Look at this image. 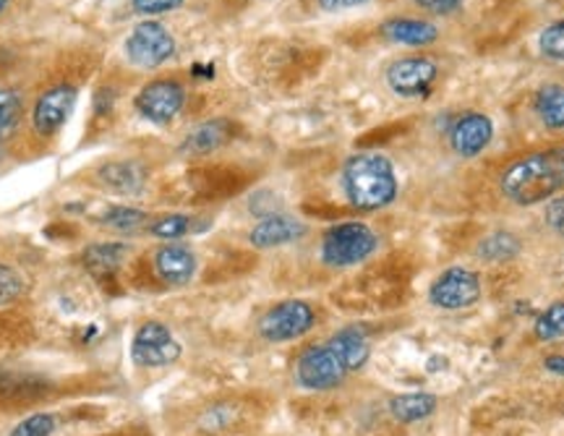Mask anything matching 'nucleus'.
I'll return each instance as SVG.
<instances>
[{"label":"nucleus","instance_id":"obj_1","mask_svg":"<svg viewBox=\"0 0 564 436\" xmlns=\"http://www.w3.org/2000/svg\"><path fill=\"white\" fill-rule=\"evenodd\" d=\"M499 189L512 204L534 207L564 191V146L534 152L510 165L499 178Z\"/></svg>","mask_w":564,"mask_h":436},{"label":"nucleus","instance_id":"obj_2","mask_svg":"<svg viewBox=\"0 0 564 436\" xmlns=\"http://www.w3.org/2000/svg\"><path fill=\"white\" fill-rule=\"evenodd\" d=\"M345 196L356 209L374 211L387 207L397 196L393 163L380 152H358L343 168Z\"/></svg>","mask_w":564,"mask_h":436},{"label":"nucleus","instance_id":"obj_3","mask_svg":"<svg viewBox=\"0 0 564 436\" xmlns=\"http://www.w3.org/2000/svg\"><path fill=\"white\" fill-rule=\"evenodd\" d=\"M374 230L363 222H339V226L326 230L322 241V259L330 267H352L367 261L376 252Z\"/></svg>","mask_w":564,"mask_h":436},{"label":"nucleus","instance_id":"obj_4","mask_svg":"<svg viewBox=\"0 0 564 436\" xmlns=\"http://www.w3.org/2000/svg\"><path fill=\"white\" fill-rule=\"evenodd\" d=\"M176 53V40L159 22H141L126 37V57L139 68H157Z\"/></svg>","mask_w":564,"mask_h":436},{"label":"nucleus","instance_id":"obj_5","mask_svg":"<svg viewBox=\"0 0 564 436\" xmlns=\"http://www.w3.org/2000/svg\"><path fill=\"white\" fill-rule=\"evenodd\" d=\"M313 322L317 317L306 300H282L259 319V335L267 343H287V339L304 337Z\"/></svg>","mask_w":564,"mask_h":436},{"label":"nucleus","instance_id":"obj_6","mask_svg":"<svg viewBox=\"0 0 564 436\" xmlns=\"http://www.w3.org/2000/svg\"><path fill=\"white\" fill-rule=\"evenodd\" d=\"M348 376V369L337 358V352L330 348V343L313 345L298 358L296 363V380L304 389L313 393H324V389H335Z\"/></svg>","mask_w":564,"mask_h":436},{"label":"nucleus","instance_id":"obj_7","mask_svg":"<svg viewBox=\"0 0 564 436\" xmlns=\"http://www.w3.org/2000/svg\"><path fill=\"white\" fill-rule=\"evenodd\" d=\"M131 358L137 367L144 369H165L181 358V345L172 337V332L159 322L141 324L133 335Z\"/></svg>","mask_w":564,"mask_h":436},{"label":"nucleus","instance_id":"obj_8","mask_svg":"<svg viewBox=\"0 0 564 436\" xmlns=\"http://www.w3.org/2000/svg\"><path fill=\"white\" fill-rule=\"evenodd\" d=\"M439 68L428 57H400L387 68V85L397 98L421 100L432 94Z\"/></svg>","mask_w":564,"mask_h":436},{"label":"nucleus","instance_id":"obj_9","mask_svg":"<svg viewBox=\"0 0 564 436\" xmlns=\"http://www.w3.org/2000/svg\"><path fill=\"white\" fill-rule=\"evenodd\" d=\"M76 100H79V89L74 85H55L48 92H42L40 100L35 102V111H31L35 133H40L42 139H53L66 126L76 107Z\"/></svg>","mask_w":564,"mask_h":436},{"label":"nucleus","instance_id":"obj_10","mask_svg":"<svg viewBox=\"0 0 564 436\" xmlns=\"http://www.w3.org/2000/svg\"><path fill=\"white\" fill-rule=\"evenodd\" d=\"M428 298L437 309L460 311L480 298V278L465 267H452L441 272L428 291Z\"/></svg>","mask_w":564,"mask_h":436},{"label":"nucleus","instance_id":"obj_11","mask_svg":"<svg viewBox=\"0 0 564 436\" xmlns=\"http://www.w3.org/2000/svg\"><path fill=\"white\" fill-rule=\"evenodd\" d=\"M185 89L172 79H159L146 85L133 100V107L144 120L155 126H165L183 111Z\"/></svg>","mask_w":564,"mask_h":436},{"label":"nucleus","instance_id":"obj_12","mask_svg":"<svg viewBox=\"0 0 564 436\" xmlns=\"http://www.w3.org/2000/svg\"><path fill=\"white\" fill-rule=\"evenodd\" d=\"M493 137V124L489 115L484 113H463L454 118V124L450 128V144L454 150V155L471 159L480 155V152L489 146V141Z\"/></svg>","mask_w":564,"mask_h":436},{"label":"nucleus","instance_id":"obj_13","mask_svg":"<svg viewBox=\"0 0 564 436\" xmlns=\"http://www.w3.org/2000/svg\"><path fill=\"white\" fill-rule=\"evenodd\" d=\"M152 265H155L157 278L163 282L185 285L196 274V254L183 243H168V246L157 248Z\"/></svg>","mask_w":564,"mask_h":436},{"label":"nucleus","instance_id":"obj_14","mask_svg":"<svg viewBox=\"0 0 564 436\" xmlns=\"http://www.w3.org/2000/svg\"><path fill=\"white\" fill-rule=\"evenodd\" d=\"M306 235V226L296 217L291 215H269L261 217V222L252 230L248 241H252L254 248H278L285 246V243H293Z\"/></svg>","mask_w":564,"mask_h":436},{"label":"nucleus","instance_id":"obj_15","mask_svg":"<svg viewBox=\"0 0 564 436\" xmlns=\"http://www.w3.org/2000/svg\"><path fill=\"white\" fill-rule=\"evenodd\" d=\"M98 181L105 185V189L115 191V194H139L144 189L146 181V170L144 165L131 163V159H120V163H107L98 170Z\"/></svg>","mask_w":564,"mask_h":436},{"label":"nucleus","instance_id":"obj_16","mask_svg":"<svg viewBox=\"0 0 564 436\" xmlns=\"http://www.w3.org/2000/svg\"><path fill=\"white\" fill-rule=\"evenodd\" d=\"M382 35L395 44H408V48H426L439 37V29L432 22L421 18H389L382 27Z\"/></svg>","mask_w":564,"mask_h":436},{"label":"nucleus","instance_id":"obj_17","mask_svg":"<svg viewBox=\"0 0 564 436\" xmlns=\"http://www.w3.org/2000/svg\"><path fill=\"white\" fill-rule=\"evenodd\" d=\"M230 139H233V124L226 118H217L194 128V131L189 133V139L183 141L181 150L185 155H209V152L226 146Z\"/></svg>","mask_w":564,"mask_h":436},{"label":"nucleus","instance_id":"obj_18","mask_svg":"<svg viewBox=\"0 0 564 436\" xmlns=\"http://www.w3.org/2000/svg\"><path fill=\"white\" fill-rule=\"evenodd\" d=\"M330 348L337 352V358L343 361V367L350 371H358L367 367L369 356H371V345L367 335H363L361 330H356V326H348V330H339L337 335H332L330 339Z\"/></svg>","mask_w":564,"mask_h":436},{"label":"nucleus","instance_id":"obj_19","mask_svg":"<svg viewBox=\"0 0 564 436\" xmlns=\"http://www.w3.org/2000/svg\"><path fill=\"white\" fill-rule=\"evenodd\" d=\"M128 254L126 243H94L89 246L85 254H81V261H85L87 272L98 280H111L115 278L120 267H124V259Z\"/></svg>","mask_w":564,"mask_h":436},{"label":"nucleus","instance_id":"obj_20","mask_svg":"<svg viewBox=\"0 0 564 436\" xmlns=\"http://www.w3.org/2000/svg\"><path fill=\"white\" fill-rule=\"evenodd\" d=\"M437 410V397L426 393H413V395H400L389 402V413L395 415L400 423H415Z\"/></svg>","mask_w":564,"mask_h":436},{"label":"nucleus","instance_id":"obj_21","mask_svg":"<svg viewBox=\"0 0 564 436\" xmlns=\"http://www.w3.org/2000/svg\"><path fill=\"white\" fill-rule=\"evenodd\" d=\"M536 113L549 128H564V87L547 85L538 89Z\"/></svg>","mask_w":564,"mask_h":436},{"label":"nucleus","instance_id":"obj_22","mask_svg":"<svg viewBox=\"0 0 564 436\" xmlns=\"http://www.w3.org/2000/svg\"><path fill=\"white\" fill-rule=\"evenodd\" d=\"M146 220H150V217H146V211H141V209L111 207V209L105 211V215L100 217L98 222H100L102 228L113 230V233L126 235V233H137V230L144 228Z\"/></svg>","mask_w":564,"mask_h":436},{"label":"nucleus","instance_id":"obj_23","mask_svg":"<svg viewBox=\"0 0 564 436\" xmlns=\"http://www.w3.org/2000/svg\"><path fill=\"white\" fill-rule=\"evenodd\" d=\"M521 254V241L512 233H491L478 243V256L486 261H510Z\"/></svg>","mask_w":564,"mask_h":436},{"label":"nucleus","instance_id":"obj_24","mask_svg":"<svg viewBox=\"0 0 564 436\" xmlns=\"http://www.w3.org/2000/svg\"><path fill=\"white\" fill-rule=\"evenodd\" d=\"M194 230H196L194 217H189V215H163V217H157V220H152V226H150V233L155 235V239H163V241L183 239V235L194 233Z\"/></svg>","mask_w":564,"mask_h":436},{"label":"nucleus","instance_id":"obj_25","mask_svg":"<svg viewBox=\"0 0 564 436\" xmlns=\"http://www.w3.org/2000/svg\"><path fill=\"white\" fill-rule=\"evenodd\" d=\"M22 120V98L14 89H0V144Z\"/></svg>","mask_w":564,"mask_h":436},{"label":"nucleus","instance_id":"obj_26","mask_svg":"<svg viewBox=\"0 0 564 436\" xmlns=\"http://www.w3.org/2000/svg\"><path fill=\"white\" fill-rule=\"evenodd\" d=\"M536 337L538 339H560L564 337V300L551 304L541 317L536 319Z\"/></svg>","mask_w":564,"mask_h":436},{"label":"nucleus","instance_id":"obj_27","mask_svg":"<svg viewBox=\"0 0 564 436\" xmlns=\"http://www.w3.org/2000/svg\"><path fill=\"white\" fill-rule=\"evenodd\" d=\"M57 428V419L53 413H35L22 423H16V428L9 436H53Z\"/></svg>","mask_w":564,"mask_h":436},{"label":"nucleus","instance_id":"obj_28","mask_svg":"<svg viewBox=\"0 0 564 436\" xmlns=\"http://www.w3.org/2000/svg\"><path fill=\"white\" fill-rule=\"evenodd\" d=\"M538 48H541V53L551 57V61H564V22H556L543 29Z\"/></svg>","mask_w":564,"mask_h":436},{"label":"nucleus","instance_id":"obj_29","mask_svg":"<svg viewBox=\"0 0 564 436\" xmlns=\"http://www.w3.org/2000/svg\"><path fill=\"white\" fill-rule=\"evenodd\" d=\"M24 282L22 274L16 269H11L9 265H0V306L14 304V300L22 296Z\"/></svg>","mask_w":564,"mask_h":436},{"label":"nucleus","instance_id":"obj_30","mask_svg":"<svg viewBox=\"0 0 564 436\" xmlns=\"http://www.w3.org/2000/svg\"><path fill=\"white\" fill-rule=\"evenodd\" d=\"M131 5L139 16H159L176 11L183 0H131Z\"/></svg>","mask_w":564,"mask_h":436},{"label":"nucleus","instance_id":"obj_31","mask_svg":"<svg viewBox=\"0 0 564 436\" xmlns=\"http://www.w3.org/2000/svg\"><path fill=\"white\" fill-rule=\"evenodd\" d=\"M543 217H547L551 230H556V233L564 235V194L549 198Z\"/></svg>","mask_w":564,"mask_h":436},{"label":"nucleus","instance_id":"obj_32","mask_svg":"<svg viewBox=\"0 0 564 436\" xmlns=\"http://www.w3.org/2000/svg\"><path fill=\"white\" fill-rule=\"evenodd\" d=\"M415 5H421L423 11L428 14H437V16H447L452 11H458L463 5V0H415Z\"/></svg>","mask_w":564,"mask_h":436},{"label":"nucleus","instance_id":"obj_33","mask_svg":"<svg viewBox=\"0 0 564 436\" xmlns=\"http://www.w3.org/2000/svg\"><path fill=\"white\" fill-rule=\"evenodd\" d=\"M369 3V0H319V5H322L324 11H330V14H337V11H348V9H358V5Z\"/></svg>","mask_w":564,"mask_h":436},{"label":"nucleus","instance_id":"obj_34","mask_svg":"<svg viewBox=\"0 0 564 436\" xmlns=\"http://www.w3.org/2000/svg\"><path fill=\"white\" fill-rule=\"evenodd\" d=\"M543 367H547L551 374L564 376V356H549L547 361H543Z\"/></svg>","mask_w":564,"mask_h":436},{"label":"nucleus","instance_id":"obj_35","mask_svg":"<svg viewBox=\"0 0 564 436\" xmlns=\"http://www.w3.org/2000/svg\"><path fill=\"white\" fill-rule=\"evenodd\" d=\"M5 5H9V0H0V14H3V11H5Z\"/></svg>","mask_w":564,"mask_h":436}]
</instances>
